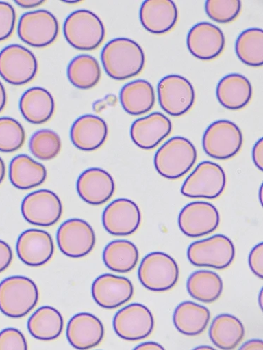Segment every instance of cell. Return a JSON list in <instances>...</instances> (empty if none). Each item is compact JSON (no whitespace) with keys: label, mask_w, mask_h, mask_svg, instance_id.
<instances>
[{"label":"cell","mask_w":263,"mask_h":350,"mask_svg":"<svg viewBox=\"0 0 263 350\" xmlns=\"http://www.w3.org/2000/svg\"><path fill=\"white\" fill-rule=\"evenodd\" d=\"M187 288L195 299L211 304L220 298L223 293V283L217 273L209 271H199L188 278Z\"/></svg>","instance_id":"cell-33"},{"label":"cell","mask_w":263,"mask_h":350,"mask_svg":"<svg viewBox=\"0 0 263 350\" xmlns=\"http://www.w3.org/2000/svg\"><path fill=\"white\" fill-rule=\"evenodd\" d=\"M187 45L191 54L197 59L212 61L223 51L225 36L218 26L208 22H201L190 31Z\"/></svg>","instance_id":"cell-17"},{"label":"cell","mask_w":263,"mask_h":350,"mask_svg":"<svg viewBox=\"0 0 263 350\" xmlns=\"http://www.w3.org/2000/svg\"><path fill=\"white\" fill-rule=\"evenodd\" d=\"M19 108L27 122L40 125L51 119L55 111V101L47 90L34 87L23 94Z\"/></svg>","instance_id":"cell-25"},{"label":"cell","mask_w":263,"mask_h":350,"mask_svg":"<svg viewBox=\"0 0 263 350\" xmlns=\"http://www.w3.org/2000/svg\"><path fill=\"white\" fill-rule=\"evenodd\" d=\"M253 160L256 167L260 170H263V140L260 139L254 145L253 149Z\"/></svg>","instance_id":"cell-43"},{"label":"cell","mask_w":263,"mask_h":350,"mask_svg":"<svg viewBox=\"0 0 263 350\" xmlns=\"http://www.w3.org/2000/svg\"><path fill=\"white\" fill-rule=\"evenodd\" d=\"M197 152L194 144L183 137L166 142L155 156V167L162 177L177 180L184 176L195 164Z\"/></svg>","instance_id":"cell-2"},{"label":"cell","mask_w":263,"mask_h":350,"mask_svg":"<svg viewBox=\"0 0 263 350\" xmlns=\"http://www.w3.org/2000/svg\"><path fill=\"white\" fill-rule=\"evenodd\" d=\"M226 176L217 163L204 161L199 163L184 182L181 193L188 198L216 199L224 191Z\"/></svg>","instance_id":"cell-9"},{"label":"cell","mask_w":263,"mask_h":350,"mask_svg":"<svg viewBox=\"0 0 263 350\" xmlns=\"http://www.w3.org/2000/svg\"><path fill=\"white\" fill-rule=\"evenodd\" d=\"M132 282L124 277L105 274L96 279L92 285V296L102 308L114 309L129 301L134 295Z\"/></svg>","instance_id":"cell-19"},{"label":"cell","mask_w":263,"mask_h":350,"mask_svg":"<svg viewBox=\"0 0 263 350\" xmlns=\"http://www.w3.org/2000/svg\"><path fill=\"white\" fill-rule=\"evenodd\" d=\"M236 51L240 60L251 67L263 64V31L260 28H250L238 38Z\"/></svg>","instance_id":"cell-35"},{"label":"cell","mask_w":263,"mask_h":350,"mask_svg":"<svg viewBox=\"0 0 263 350\" xmlns=\"http://www.w3.org/2000/svg\"><path fill=\"white\" fill-rule=\"evenodd\" d=\"M13 252L10 245L0 241V273L5 271L12 264Z\"/></svg>","instance_id":"cell-42"},{"label":"cell","mask_w":263,"mask_h":350,"mask_svg":"<svg viewBox=\"0 0 263 350\" xmlns=\"http://www.w3.org/2000/svg\"><path fill=\"white\" fill-rule=\"evenodd\" d=\"M0 350H27L25 336L16 329H4L0 332Z\"/></svg>","instance_id":"cell-40"},{"label":"cell","mask_w":263,"mask_h":350,"mask_svg":"<svg viewBox=\"0 0 263 350\" xmlns=\"http://www.w3.org/2000/svg\"><path fill=\"white\" fill-rule=\"evenodd\" d=\"M239 350H263V342L260 339H253L245 342Z\"/></svg>","instance_id":"cell-45"},{"label":"cell","mask_w":263,"mask_h":350,"mask_svg":"<svg viewBox=\"0 0 263 350\" xmlns=\"http://www.w3.org/2000/svg\"><path fill=\"white\" fill-rule=\"evenodd\" d=\"M172 130L170 120L160 112H154L135 121L131 128V137L138 148L151 150L157 147Z\"/></svg>","instance_id":"cell-20"},{"label":"cell","mask_w":263,"mask_h":350,"mask_svg":"<svg viewBox=\"0 0 263 350\" xmlns=\"http://www.w3.org/2000/svg\"><path fill=\"white\" fill-rule=\"evenodd\" d=\"M45 167L30 157L21 154L16 157L10 165L12 184L21 190L31 189L42 185L47 179Z\"/></svg>","instance_id":"cell-28"},{"label":"cell","mask_w":263,"mask_h":350,"mask_svg":"<svg viewBox=\"0 0 263 350\" xmlns=\"http://www.w3.org/2000/svg\"><path fill=\"white\" fill-rule=\"evenodd\" d=\"M115 185L111 175L101 168L85 170L77 183L80 198L92 206H101L113 196Z\"/></svg>","instance_id":"cell-22"},{"label":"cell","mask_w":263,"mask_h":350,"mask_svg":"<svg viewBox=\"0 0 263 350\" xmlns=\"http://www.w3.org/2000/svg\"><path fill=\"white\" fill-rule=\"evenodd\" d=\"M38 299V288L30 278L13 276L0 283V310L8 317H25L36 307Z\"/></svg>","instance_id":"cell-4"},{"label":"cell","mask_w":263,"mask_h":350,"mask_svg":"<svg viewBox=\"0 0 263 350\" xmlns=\"http://www.w3.org/2000/svg\"><path fill=\"white\" fill-rule=\"evenodd\" d=\"M178 17V9L171 0H146L140 10L142 25L146 31L155 35L171 31Z\"/></svg>","instance_id":"cell-21"},{"label":"cell","mask_w":263,"mask_h":350,"mask_svg":"<svg viewBox=\"0 0 263 350\" xmlns=\"http://www.w3.org/2000/svg\"><path fill=\"white\" fill-rule=\"evenodd\" d=\"M211 314L209 309L191 301L181 304L175 308L173 321L181 334L194 336L201 334L208 327Z\"/></svg>","instance_id":"cell-29"},{"label":"cell","mask_w":263,"mask_h":350,"mask_svg":"<svg viewBox=\"0 0 263 350\" xmlns=\"http://www.w3.org/2000/svg\"><path fill=\"white\" fill-rule=\"evenodd\" d=\"M15 3L24 9H32L39 7L44 4L42 0H16Z\"/></svg>","instance_id":"cell-44"},{"label":"cell","mask_w":263,"mask_h":350,"mask_svg":"<svg viewBox=\"0 0 263 350\" xmlns=\"http://www.w3.org/2000/svg\"><path fill=\"white\" fill-rule=\"evenodd\" d=\"M101 62L107 75L124 81L138 75L144 68L145 53L141 46L128 38L110 41L101 52Z\"/></svg>","instance_id":"cell-1"},{"label":"cell","mask_w":263,"mask_h":350,"mask_svg":"<svg viewBox=\"0 0 263 350\" xmlns=\"http://www.w3.org/2000/svg\"><path fill=\"white\" fill-rule=\"evenodd\" d=\"M236 257V247L224 235H215L196 241L188 249V258L197 267L223 270L229 267Z\"/></svg>","instance_id":"cell-6"},{"label":"cell","mask_w":263,"mask_h":350,"mask_svg":"<svg viewBox=\"0 0 263 350\" xmlns=\"http://www.w3.org/2000/svg\"><path fill=\"white\" fill-rule=\"evenodd\" d=\"M259 199L260 200L261 205H262V186H261L260 191H259Z\"/></svg>","instance_id":"cell-51"},{"label":"cell","mask_w":263,"mask_h":350,"mask_svg":"<svg viewBox=\"0 0 263 350\" xmlns=\"http://www.w3.org/2000/svg\"><path fill=\"white\" fill-rule=\"evenodd\" d=\"M216 96L220 104L229 110H240L251 101L253 89L251 82L240 74L228 75L219 81Z\"/></svg>","instance_id":"cell-26"},{"label":"cell","mask_w":263,"mask_h":350,"mask_svg":"<svg viewBox=\"0 0 263 350\" xmlns=\"http://www.w3.org/2000/svg\"><path fill=\"white\" fill-rule=\"evenodd\" d=\"M32 154L39 160L50 161L60 153L62 140L56 133L41 130L35 133L29 143Z\"/></svg>","instance_id":"cell-36"},{"label":"cell","mask_w":263,"mask_h":350,"mask_svg":"<svg viewBox=\"0 0 263 350\" xmlns=\"http://www.w3.org/2000/svg\"><path fill=\"white\" fill-rule=\"evenodd\" d=\"M120 98L125 111L132 116L148 113L155 103V95L152 84L143 79L136 80L126 84L121 92Z\"/></svg>","instance_id":"cell-27"},{"label":"cell","mask_w":263,"mask_h":350,"mask_svg":"<svg viewBox=\"0 0 263 350\" xmlns=\"http://www.w3.org/2000/svg\"><path fill=\"white\" fill-rule=\"evenodd\" d=\"M141 213L136 204L127 198L112 202L103 214V224L110 234L127 237L139 228Z\"/></svg>","instance_id":"cell-16"},{"label":"cell","mask_w":263,"mask_h":350,"mask_svg":"<svg viewBox=\"0 0 263 350\" xmlns=\"http://www.w3.org/2000/svg\"><path fill=\"white\" fill-rule=\"evenodd\" d=\"M57 243L62 252L67 256L81 258L93 250L96 235L89 224L79 219H72L58 228Z\"/></svg>","instance_id":"cell-14"},{"label":"cell","mask_w":263,"mask_h":350,"mask_svg":"<svg viewBox=\"0 0 263 350\" xmlns=\"http://www.w3.org/2000/svg\"><path fill=\"white\" fill-rule=\"evenodd\" d=\"M155 320L151 310L140 304H130L116 313L113 319L115 333L126 340L148 338L153 332Z\"/></svg>","instance_id":"cell-12"},{"label":"cell","mask_w":263,"mask_h":350,"mask_svg":"<svg viewBox=\"0 0 263 350\" xmlns=\"http://www.w3.org/2000/svg\"><path fill=\"white\" fill-rule=\"evenodd\" d=\"M25 131L22 125L10 118H0V152L13 153L23 147Z\"/></svg>","instance_id":"cell-37"},{"label":"cell","mask_w":263,"mask_h":350,"mask_svg":"<svg viewBox=\"0 0 263 350\" xmlns=\"http://www.w3.org/2000/svg\"><path fill=\"white\" fill-rule=\"evenodd\" d=\"M258 303L261 309H262V289H261L260 295L258 297Z\"/></svg>","instance_id":"cell-50"},{"label":"cell","mask_w":263,"mask_h":350,"mask_svg":"<svg viewBox=\"0 0 263 350\" xmlns=\"http://www.w3.org/2000/svg\"><path fill=\"white\" fill-rule=\"evenodd\" d=\"M60 33L57 18L47 10L24 14L18 25L19 38L34 48H45L53 44Z\"/></svg>","instance_id":"cell-10"},{"label":"cell","mask_w":263,"mask_h":350,"mask_svg":"<svg viewBox=\"0 0 263 350\" xmlns=\"http://www.w3.org/2000/svg\"><path fill=\"white\" fill-rule=\"evenodd\" d=\"M6 167L4 161L0 157V184H1L5 177Z\"/></svg>","instance_id":"cell-48"},{"label":"cell","mask_w":263,"mask_h":350,"mask_svg":"<svg viewBox=\"0 0 263 350\" xmlns=\"http://www.w3.org/2000/svg\"><path fill=\"white\" fill-rule=\"evenodd\" d=\"M16 14L9 3L0 2V42L9 39L14 33Z\"/></svg>","instance_id":"cell-39"},{"label":"cell","mask_w":263,"mask_h":350,"mask_svg":"<svg viewBox=\"0 0 263 350\" xmlns=\"http://www.w3.org/2000/svg\"><path fill=\"white\" fill-rule=\"evenodd\" d=\"M16 251L25 265L39 267L47 264L54 253V244L49 233L38 229H29L19 237Z\"/></svg>","instance_id":"cell-18"},{"label":"cell","mask_w":263,"mask_h":350,"mask_svg":"<svg viewBox=\"0 0 263 350\" xmlns=\"http://www.w3.org/2000/svg\"><path fill=\"white\" fill-rule=\"evenodd\" d=\"M24 219L35 226L49 227L62 217L63 206L58 196L49 190H40L27 195L22 202Z\"/></svg>","instance_id":"cell-13"},{"label":"cell","mask_w":263,"mask_h":350,"mask_svg":"<svg viewBox=\"0 0 263 350\" xmlns=\"http://www.w3.org/2000/svg\"><path fill=\"white\" fill-rule=\"evenodd\" d=\"M104 327L101 320L90 313H79L69 321L67 338L79 350H87L99 345L103 339Z\"/></svg>","instance_id":"cell-23"},{"label":"cell","mask_w":263,"mask_h":350,"mask_svg":"<svg viewBox=\"0 0 263 350\" xmlns=\"http://www.w3.org/2000/svg\"><path fill=\"white\" fill-rule=\"evenodd\" d=\"M243 135L240 129L227 120L211 124L202 139L204 152L218 160H227L236 156L242 149Z\"/></svg>","instance_id":"cell-7"},{"label":"cell","mask_w":263,"mask_h":350,"mask_svg":"<svg viewBox=\"0 0 263 350\" xmlns=\"http://www.w3.org/2000/svg\"><path fill=\"white\" fill-rule=\"evenodd\" d=\"M67 75L71 83L79 90H90L101 77L98 61L90 55H79L70 63Z\"/></svg>","instance_id":"cell-34"},{"label":"cell","mask_w":263,"mask_h":350,"mask_svg":"<svg viewBox=\"0 0 263 350\" xmlns=\"http://www.w3.org/2000/svg\"><path fill=\"white\" fill-rule=\"evenodd\" d=\"M27 329L36 339L53 340L60 337L62 333L64 318L54 308L43 306L28 319Z\"/></svg>","instance_id":"cell-31"},{"label":"cell","mask_w":263,"mask_h":350,"mask_svg":"<svg viewBox=\"0 0 263 350\" xmlns=\"http://www.w3.org/2000/svg\"><path fill=\"white\" fill-rule=\"evenodd\" d=\"M208 16L219 23L235 21L242 10L240 0H208L205 6Z\"/></svg>","instance_id":"cell-38"},{"label":"cell","mask_w":263,"mask_h":350,"mask_svg":"<svg viewBox=\"0 0 263 350\" xmlns=\"http://www.w3.org/2000/svg\"><path fill=\"white\" fill-rule=\"evenodd\" d=\"M251 271L259 278H263V244L260 243L252 249L249 256Z\"/></svg>","instance_id":"cell-41"},{"label":"cell","mask_w":263,"mask_h":350,"mask_svg":"<svg viewBox=\"0 0 263 350\" xmlns=\"http://www.w3.org/2000/svg\"><path fill=\"white\" fill-rule=\"evenodd\" d=\"M220 224V215L212 204L193 202L184 208L179 217V226L184 234L199 238L210 234Z\"/></svg>","instance_id":"cell-15"},{"label":"cell","mask_w":263,"mask_h":350,"mask_svg":"<svg viewBox=\"0 0 263 350\" xmlns=\"http://www.w3.org/2000/svg\"><path fill=\"white\" fill-rule=\"evenodd\" d=\"M138 278L144 287L153 291H166L179 278L177 262L168 254L155 252L146 255L138 269Z\"/></svg>","instance_id":"cell-5"},{"label":"cell","mask_w":263,"mask_h":350,"mask_svg":"<svg viewBox=\"0 0 263 350\" xmlns=\"http://www.w3.org/2000/svg\"><path fill=\"white\" fill-rule=\"evenodd\" d=\"M108 135V127L105 122L92 114L80 116L71 130L73 144L77 149L86 152L99 149L106 141Z\"/></svg>","instance_id":"cell-24"},{"label":"cell","mask_w":263,"mask_h":350,"mask_svg":"<svg viewBox=\"0 0 263 350\" xmlns=\"http://www.w3.org/2000/svg\"><path fill=\"white\" fill-rule=\"evenodd\" d=\"M245 334L241 321L229 314L217 316L210 329L212 342L223 350H232L242 342Z\"/></svg>","instance_id":"cell-30"},{"label":"cell","mask_w":263,"mask_h":350,"mask_svg":"<svg viewBox=\"0 0 263 350\" xmlns=\"http://www.w3.org/2000/svg\"><path fill=\"white\" fill-rule=\"evenodd\" d=\"M192 350H216V349H215L214 347H212L211 346L201 345V346L197 347L196 348H195Z\"/></svg>","instance_id":"cell-49"},{"label":"cell","mask_w":263,"mask_h":350,"mask_svg":"<svg viewBox=\"0 0 263 350\" xmlns=\"http://www.w3.org/2000/svg\"><path fill=\"white\" fill-rule=\"evenodd\" d=\"M103 258L105 265L110 270L127 273L133 271L137 265L139 252L136 246L130 241H114L105 247Z\"/></svg>","instance_id":"cell-32"},{"label":"cell","mask_w":263,"mask_h":350,"mask_svg":"<svg viewBox=\"0 0 263 350\" xmlns=\"http://www.w3.org/2000/svg\"><path fill=\"white\" fill-rule=\"evenodd\" d=\"M8 102L7 92L1 81H0V113L5 108Z\"/></svg>","instance_id":"cell-47"},{"label":"cell","mask_w":263,"mask_h":350,"mask_svg":"<svg viewBox=\"0 0 263 350\" xmlns=\"http://www.w3.org/2000/svg\"><path fill=\"white\" fill-rule=\"evenodd\" d=\"M134 350H165V349L158 342H146L138 345Z\"/></svg>","instance_id":"cell-46"},{"label":"cell","mask_w":263,"mask_h":350,"mask_svg":"<svg viewBox=\"0 0 263 350\" xmlns=\"http://www.w3.org/2000/svg\"><path fill=\"white\" fill-rule=\"evenodd\" d=\"M159 103L168 114H186L192 107L195 93L192 83L181 75H171L160 80L158 85Z\"/></svg>","instance_id":"cell-11"},{"label":"cell","mask_w":263,"mask_h":350,"mask_svg":"<svg viewBox=\"0 0 263 350\" xmlns=\"http://www.w3.org/2000/svg\"><path fill=\"white\" fill-rule=\"evenodd\" d=\"M64 33L73 48L92 51L99 48L105 37V28L100 18L91 11L73 12L65 21Z\"/></svg>","instance_id":"cell-3"},{"label":"cell","mask_w":263,"mask_h":350,"mask_svg":"<svg viewBox=\"0 0 263 350\" xmlns=\"http://www.w3.org/2000/svg\"><path fill=\"white\" fill-rule=\"evenodd\" d=\"M66 3L69 4H74V3H78L79 2H66Z\"/></svg>","instance_id":"cell-52"},{"label":"cell","mask_w":263,"mask_h":350,"mask_svg":"<svg viewBox=\"0 0 263 350\" xmlns=\"http://www.w3.org/2000/svg\"><path fill=\"white\" fill-rule=\"evenodd\" d=\"M38 70V62L32 51L18 44H12L0 52V76L14 85L32 81Z\"/></svg>","instance_id":"cell-8"}]
</instances>
